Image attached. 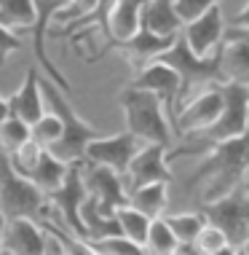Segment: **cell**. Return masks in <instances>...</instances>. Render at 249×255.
I'll list each match as a JSON object with an SVG mask.
<instances>
[{"label":"cell","mask_w":249,"mask_h":255,"mask_svg":"<svg viewBox=\"0 0 249 255\" xmlns=\"http://www.w3.org/2000/svg\"><path fill=\"white\" fill-rule=\"evenodd\" d=\"M148 0H121L118 8L110 16V40L105 43V49L96 54L94 59H99L102 54L113 51L118 43H126L142 30V8Z\"/></svg>","instance_id":"d6986e66"},{"label":"cell","mask_w":249,"mask_h":255,"mask_svg":"<svg viewBox=\"0 0 249 255\" xmlns=\"http://www.w3.org/2000/svg\"><path fill=\"white\" fill-rule=\"evenodd\" d=\"M118 102L126 116V132H131L145 145H171L174 140V127L166 116L164 102L148 89L129 84L118 94Z\"/></svg>","instance_id":"7a4b0ae2"},{"label":"cell","mask_w":249,"mask_h":255,"mask_svg":"<svg viewBox=\"0 0 249 255\" xmlns=\"http://www.w3.org/2000/svg\"><path fill=\"white\" fill-rule=\"evenodd\" d=\"M131 84L140 86V89H148V92H153L156 97L164 102L171 127H177L179 108H182V100H179V97H182V81H179V75L171 70L169 65H164V62H153V65L145 67L142 73H137V78L131 81Z\"/></svg>","instance_id":"9c48e42d"},{"label":"cell","mask_w":249,"mask_h":255,"mask_svg":"<svg viewBox=\"0 0 249 255\" xmlns=\"http://www.w3.org/2000/svg\"><path fill=\"white\" fill-rule=\"evenodd\" d=\"M247 177H249V132L236 137V140L209 148V153H204L201 164L190 175L188 191L196 194L201 188V202L212 204L241 188Z\"/></svg>","instance_id":"6da1fadb"},{"label":"cell","mask_w":249,"mask_h":255,"mask_svg":"<svg viewBox=\"0 0 249 255\" xmlns=\"http://www.w3.org/2000/svg\"><path fill=\"white\" fill-rule=\"evenodd\" d=\"M67 5H70V0H35L38 19H35V27H32V49H35L38 65L43 67V70L48 73V78H51L65 94L73 89V84L57 70V65H54L51 57H48V51H46V35H48V30H51V22H57V13L65 11Z\"/></svg>","instance_id":"8fae6325"},{"label":"cell","mask_w":249,"mask_h":255,"mask_svg":"<svg viewBox=\"0 0 249 255\" xmlns=\"http://www.w3.org/2000/svg\"><path fill=\"white\" fill-rule=\"evenodd\" d=\"M8 105H11V116L22 119L24 124H30V127H35V124L48 113L43 86H40V75H38L35 67H30V70L24 73L22 86L8 97Z\"/></svg>","instance_id":"ac0fdd59"},{"label":"cell","mask_w":249,"mask_h":255,"mask_svg":"<svg viewBox=\"0 0 249 255\" xmlns=\"http://www.w3.org/2000/svg\"><path fill=\"white\" fill-rule=\"evenodd\" d=\"M40 86H43V97H46V108L51 110L54 116H59L62 127H65V134L62 140L54 145L48 153H54L59 161L65 164H83L86 161V150L94 140H99V129L91 127L88 121H83L78 116V110L70 105V100L65 97V92L54 84L51 78H40Z\"/></svg>","instance_id":"3957f363"},{"label":"cell","mask_w":249,"mask_h":255,"mask_svg":"<svg viewBox=\"0 0 249 255\" xmlns=\"http://www.w3.org/2000/svg\"><path fill=\"white\" fill-rule=\"evenodd\" d=\"M94 247L96 255H148L142 245L131 242L126 237H107V239H99V242H88Z\"/></svg>","instance_id":"4dcf8cb0"},{"label":"cell","mask_w":249,"mask_h":255,"mask_svg":"<svg viewBox=\"0 0 249 255\" xmlns=\"http://www.w3.org/2000/svg\"><path fill=\"white\" fill-rule=\"evenodd\" d=\"M158 62L169 65L171 70L179 75V81H182V97H179L182 105H185V100H188L190 94H201V92H206V89H214V86L225 84L220 51L212 54V57H196L182 35L174 40V46H171Z\"/></svg>","instance_id":"277c9868"},{"label":"cell","mask_w":249,"mask_h":255,"mask_svg":"<svg viewBox=\"0 0 249 255\" xmlns=\"http://www.w3.org/2000/svg\"><path fill=\"white\" fill-rule=\"evenodd\" d=\"M231 27H233V30H249V3L231 19Z\"/></svg>","instance_id":"8d00e7d4"},{"label":"cell","mask_w":249,"mask_h":255,"mask_svg":"<svg viewBox=\"0 0 249 255\" xmlns=\"http://www.w3.org/2000/svg\"><path fill=\"white\" fill-rule=\"evenodd\" d=\"M177 38H158L153 35V32L148 30V27H142L140 32H137L131 40H126V43H118L115 49H118L123 54V59L131 65V70L134 73H142L145 67H150L153 62H158L164 57L166 51L174 46Z\"/></svg>","instance_id":"e0dca14e"},{"label":"cell","mask_w":249,"mask_h":255,"mask_svg":"<svg viewBox=\"0 0 249 255\" xmlns=\"http://www.w3.org/2000/svg\"><path fill=\"white\" fill-rule=\"evenodd\" d=\"M51 239L46 229L35 223L32 218H16L5 220V234H3V253L8 255H48Z\"/></svg>","instance_id":"5bb4252c"},{"label":"cell","mask_w":249,"mask_h":255,"mask_svg":"<svg viewBox=\"0 0 249 255\" xmlns=\"http://www.w3.org/2000/svg\"><path fill=\"white\" fill-rule=\"evenodd\" d=\"M166 223H169V229L174 231V237L179 239V245L182 247H193L198 239V234L204 231V226L209 223L206 215L201 212H182V215H169L166 218Z\"/></svg>","instance_id":"4316f807"},{"label":"cell","mask_w":249,"mask_h":255,"mask_svg":"<svg viewBox=\"0 0 249 255\" xmlns=\"http://www.w3.org/2000/svg\"><path fill=\"white\" fill-rule=\"evenodd\" d=\"M96 3H99V0H70V5L57 13V22H62L65 27L78 24V22H83L86 16H91V13L96 11Z\"/></svg>","instance_id":"d6a6232c"},{"label":"cell","mask_w":249,"mask_h":255,"mask_svg":"<svg viewBox=\"0 0 249 255\" xmlns=\"http://www.w3.org/2000/svg\"><path fill=\"white\" fill-rule=\"evenodd\" d=\"M145 253L148 255H185L182 245H179V239L174 237V231L169 229L166 218H156L153 220L148 245H145Z\"/></svg>","instance_id":"484cf974"},{"label":"cell","mask_w":249,"mask_h":255,"mask_svg":"<svg viewBox=\"0 0 249 255\" xmlns=\"http://www.w3.org/2000/svg\"><path fill=\"white\" fill-rule=\"evenodd\" d=\"M43 153H46V150L40 148L35 140H30L22 150H16V153L11 156V161H13V167L22 172L24 177H30V175H32V169L38 167V161H40V156H43Z\"/></svg>","instance_id":"836d02e7"},{"label":"cell","mask_w":249,"mask_h":255,"mask_svg":"<svg viewBox=\"0 0 249 255\" xmlns=\"http://www.w3.org/2000/svg\"><path fill=\"white\" fill-rule=\"evenodd\" d=\"M0 255H8V253H0Z\"/></svg>","instance_id":"f6af8a7d"},{"label":"cell","mask_w":249,"mask_h":255,"mask_svg":"<svg viewBox=\"0 0 249 255\" xmlns=\"http://www.w3.org/2000/svg\"><path fill=\"white\" fill-rule=\"evenodd\" d=\"M244 185H247V188H249V177H247V180H244Z\"/></svg>","instance_id":"7bdbcfd3"},{"label":"cell","mask_w":249,"mask_h":255,"mask_svg":"<svg viewBox=\"0 0 249 255\" xmlns=\"http://www.w3.org/2000/svg\"><path fill=\"white\" fill-rule=\"evenodd\" d=\"M115 220H118L121 226V234L126 239H131V242L137 245H148V237H150V226H153V218H148L145 212L134 210L131 204H123L115 210Z\"/></svg>","instance_id":"cb8c5ba5"},{"label":"cell","mask_w":249,"mask_h":255,"mask_svg":"<svg viewBox=\"0 0 249 255\" xmlns=\"http://www.w3.org/2000/svg\"><path fill=\"white\" fill-rule=\"evenodd\" d=\"M225 84L249 86V30H228L220 46Z\"/></svg>","instance_id":"2e32d148"},{"label":"cell","mask_w":249,"mask_h":255,"mask_svg":"<svg viewBox=\"0 0 249 255\" xmlns=\"http://www.w3.org/2000/svg\"><path fill=\"white\" fill-rule=\"evenodd\" d=\"M22 49V40H19V35L13 30H8V27L0 24V67L5 65V59L11 57L13 51Z\"/></svg>","instance_id":"d590c367"},{"label":"cell","mask_w":249,"mask_h":255,"mask_svg":"<svg viewBox=\"0 0 249 255\" xmlns=\"http://www.w3.org/2000/svg\"><path fill=\"white\" fill-rule=\"evenodd\" d=\"M225 247H231L228 237L217 229V226L206 223V226H204V231L198 234V239H196V245H193V250H196L198 255H214V253L225 250Z\"/></svg>","instance_id":"1f68e13d"},{"label":"cell","mask_w":249,"mask_h":255,"mask_svg":"<svg viewBox=\"0 0 249 255\" xmlns=\"http://www.w3.org/2000/svg\"><path fill=\"white\" fill-rule=\"evenodd\" d=\"M62 134H65V127H62L59 116H54L51 110L32 127V140H35L43 150H51L62 140Z\"/></svg>","instance_id":"f546056e"},{"label":"cell","mask_w":249,"mask_h":255,"mask_svg":"<svg viewBox=\"0 0 249 255\" xmlns=\"http://www.w3.org/2000/svg\"><path fill=\"white\" fill-rule=\"evenodd\" d=\"M11 116V105H8V100L5 97H0V124H3L5 119Z\"/></svg>","instance_id":"74e56055"},{"label":"cell","mask_w":249,"mask_h":255,"mask_svg":"<svg viewBox=\"0 0 249 255\" xmlns=\"http://www.w3.org/2000/svg\"><path fill=\"white\" fill-rule=\"evenodd\" d=\"M225 110V97H223V86H214V89H206V92L196 94L190 102H185L182 110H179V119H177V127L174 132L182 134V137H190V134H198V132H206L214 121L223 116Z\"/></svg>","instance_id":"30bf717a"},{"label":"cell","mask_w":249,"mask_h":255,"mask_svg":"<svg viewBox=\"0 0 249 255\" xmlns=\"http://www.w3.org/2000/svg\"><path fill=\"white\" fill-rule=\"evenodd\" d=\"M30 140H32V127L24 124L22 119L8 116V119L0 124V148L8 156H13L16 150H22Z\"/></svg>","instance_id":"83f0119b"},{"label":"cell","mask_w":249,"mask_h":255,"mask_svg":"<svg viewBox=\"0 0 249 255\" xmlns=\"http://www.w3.org/2000/svg\"><path fill=\"white\" fill-rule=\"evenodd\" d=\"M86 196H88V191H86V183H83V164H73L65 185L46 199H48V207L57 215H62L65 231H70L73 237H81L88 242V231H86V223H83V215H81V207L86 202Z\"/></svg>","instance_id":"52a82bcc"},{"label":"cell","mask_w":249,"mask_h":255,"mask_svg":"<svg viewBox=\"0 0 249 255\" xmlns=\"http://www.w3.org/2000/svg\"><path fill=\"white\" fill-rule=\"evenodd\" d=\"M3 234H5V218L0 215V253H3Z\"/></svg>","instance_id":"ab89813d"},{"label":"cell","mask_w":249,"mask_h":255,"mask_svg":"<svg viewBox=\"0 0 249 255\" xmlns=\"http://www.w3.org/2000/svg\"><path fill=\"white\" fill-rule=\"evenodd\" d=\"M70 167L73 164H65V161H59L54 153H46L40 156V161H38V167L32 169V175H30V180L38 185L40 191H43L46 196H51L54 191H59L62 185H65L67 180V175H70Z\"/></svg>","instance_id":"7402d4cb"},{"label":"cell","mask_w":249,"mask_h":255,"mask_svg":"<svg viewBox=\"0 0 249 255\" xmlns=\"http://www.w3.org/2000/svg\"><path fill=\"white\" fill-rule=\"evenodd\" d=\"M239 250L236 247H225V250H220V253H214V255H236Z\"/></svg>","instance_id":"60d3db41"},{"label":"cell","mask_w":249,"mask_h":255,"mask_svg":"<svg viewBox=\"0 0 249 255\" xmlns=\"http://www.w3.org/2000/svg\"><path fill=\"white\" fill-rule=\"evenodd\" d=\"M81 215L88 231V242H99V239H107V237H123L115 215H107L94 196H86V202L81 207Z\"/></svg>","instance_id":"44dd1931"},{"label":"cell","mask_w":249,"mask_h":255,"mask_svg":"<svg viewBox=\"0 0 249 255\" xmlns=\"http://www.w3.org/2000/svg\"><path fill=\"white\" fill-rule=\"evenodd\" d=\"M48 239H51V247H48V255H65V253H62V247L57 245V239H54V237H48Z\"/></svg>","instance_id":"f35d334b"},{"label":"cell","mask_w":249,"mask_h":255,"mask_svg":"<svg viewBox=\"0 0 249 255\" xmlns=\"http://www.w3.org/2000/svg\"><path fill=\"white\" fill-rule=\"evenodd\" d=\"M225 32H228V27H225V19H223V8L214 5V8L206 11L201 19L185 24L182 38L188 40L190 51L196 54V57H212V54L220 51V46H223V40H225Z\"/></svg>","instance_id":"9a60e30c"},{"label":"cell","mask_w":249,"mask_h":255,"mask_svg":"<svg viewBox=\"0 0 249 255\" xmlns=\"http://www.w3.org/2000/svg\"><path fill=\"white\" fill-rule=\"evenodd\" d=\"M166 185L169 183H153V185H145V188H137L129 194V204L134 207V210L145 212L148 218H161L164 210H166V202H169V196H166Z\"/></svg>","instance_id":"d4e9b609"},{"label":"cell","mask_w":249,"mask_h":255,"mask_svg":"<svg viewBox=\"0 0 249 255\" xmlns=\"http://www.w3.org/2000/svg\"><path fill=\"white\" fill-rule=\"evenodd\" d=\"M142 148H145V142L137 140L131 132L99 137V140H94L91 145H88L86 161L96 164V167H107V169L118 172L121 177H126L131 161L137 158V153H140Z\"/></svg>","instance_id":"ba28073f"},{"label":"cell","mask_w":249,"mask_h":255,"mask_svg":"<svg viewBox=\"0 0 249 255\" xmlns=\"http://www.w3.org/2000/svg\"><path fill=\"white\" fill-rule=\"evenodd\" d=\"M118 3H121V0H99V3H96V11L91 13V16H86L83 22L73 24V27H65V30H62V35H73L75 30L91 32L94 27H96V30L105 35V40H110V16H113V11L118 8Z\"/></svg>","instance_id":"f1b7e54d"},{"label":"cell","mask_w":249,"mask_h":255,"mask_svg":"<svg viewBox=\"0 0 249 255\" xmlns=\"http://www.w3.org/2000/svg\"><path fill=\"white\" fill-rule=\"evenodd\" d=\"M48 199L30 177L13 167L11 156L0 148V215L5 220L16 218H43Z\"/></svg>","instance_id":"5b68a950"},{"label":"cell","mask_w":249,"mask_h":255,"mask_svg":"<svg viewBox=\"0 0 249 255\" xmlns=\"http://www.w3.org/2000/svg\"><path fill=\"white\" fill-rule=\"evenodd\" d=\"M204 215L212 226L228 237L231 247H247L249 242V188L241 185L225 199H217L212 204H204Z\"/></svg>","instance_id":"8992f818"},{"label":"cell","mask_w":249,"mask_h":255,"mask_svg":"<svg viewBox=\"0 0 249 255\" xmlns=\"http://www.w3.org/2000/svg\"><path fill=\"white\" fill-rule=\"evenodd\" d=\"M214 5H220V0H174V8H177L179 19H182L185 24L201 19L206 11L214 8Z\"/></svg>","instance_id":"e575fe53"},{"label":"cell","mask_w":249,"mask_h":255,"mask_svg":"<svg viewBox=\"0 0 249 255\" xmlns=\"http://www.w3.org/2000/svg\"><path fill=\"white\" fill-rule=\"evenodd\" d=\"M35 0H0V24L8 30H30L35 27Z\"/></svg>","instance_id":"603a6c76"},{"label":"cell","mask_w":249,"mask_h":255,"mask_svg":"<svg viewBox=\"0 0 249 255\" xmlns=\"http://www.w3.org/2000/svg\"><path fill=\"white\" fill-rule=\"evenodd\" d=\"M142 27H148L158 38H179L185 22L179 19L174 0H148L142 8Z\"/></svg>","instance_id":"ffe728a7"},{"label":"cell","mask_w":249,"mask_h":255,"mask_svg":"<svg viewBox=\"0 0 249 255\" xmlns=\"http://www.w3.org/2000/svg\"><path fill=\"white\" fill-rule=\"evenodd\" d=\"M126 180V191L145 188L153 183H171V172H169V148L166 145H145L137 158L131 161Z\"/></svg>","instance_id":"4fadbf2b"},{"label":"cell","mask_w":249,"mask_h":255,"mask_svg":"<svg viewBox=\"0 0 249 255\" xmlns=\"http://www.w3.org/2000/svg\"><path fill=\"white\" fill-rule=\"evenodd\" d=\"M83 183H86L88 196H94L107 215H115L118 207L129 204L126 180L118 172H113L107 167H96V164H86L83 167Z\"/></svg>","instance_id":"7c38bea8"},{"label":"cell","mask_w":249,"mask_h":255,"mask_svg":"<svg viewBox=\"0 0 249 255\" xmlns=\"http://www.w3.org/2000/svg\"><path fill=\"white\" fill-rule=\"evenodd\" d=\"M244 250H247V253H249V242H247V247H244Z\"/></svg>","instance_id":"ee69618b"},{"label":"cell","mask_w":249,"mask_h":255,"mask_svg":"<svg viewBox=\"0 0 249 255\" xmlns=\"http://www.w3.org/2000/svg\"><path fill=\"white\" fill-rule=\"evenodd\" d=\"M236 255H249V253H247V250H244V247H241V250H239V253H236Z\"/></svg>","instance_id":"b9f144b4"}]
</instances>
